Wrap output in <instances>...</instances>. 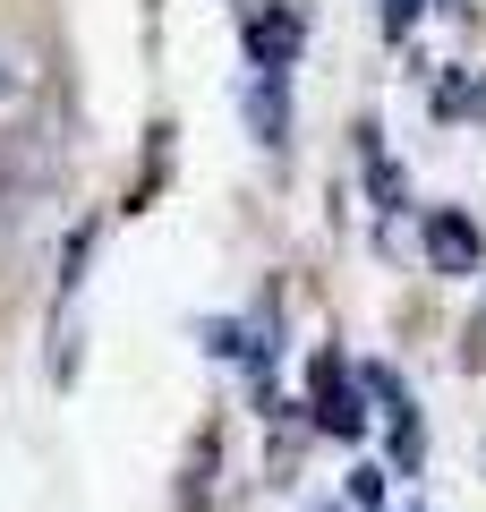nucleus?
Wrapping results in <instances>:
<instances>
[{"label": "nucleus", "instance_id": "obj_12", "mask_svg": "<svg viewBox=\"0 0 486 512\" xmlns=\"http://www.w3.org/2000/svg\"><path fill=\"white\" fill-rule=\"evenodd\" d=\"M316 512H350V504H316Z\"/></svg>", "mask_w": 486, "mask_h": 512}, {"label": "nucleus", "instance_id": "obj_2", "mask_svg": "<svg viewBox=\"0 0 486 512\" xmlns=\"http://www.w3.org/2000/svg\"><path fill=\"white\" fill-rule=\"evenodd\" d=\"M418 248H427V265L444 282H469L486 265V231H478V214H461V205H435V214L418 222Z\"/></svg>", "mask_w": 486, "mask_h": 512}, {"label": "nucleus", "instance_id": "obj_4", "mask_svg": "<svg viewBox=\"0 0 486 512\" xmlns=\"http://www.w3.org/2000/svg\"><path fill=\"white\" fill-rule=\"evenodd\" d=\"M248 128L265 137V146H290V77H265V69H256V86H248Z\"/></svg>", "mask_w": 486, "mask_h": 512}, {"label": "nucleus", "instance_id": "obj_11", "mask_svg": "<svg viewBox=\"0 0 486 512\" xmlns=\"http://www.w3.org/2000/svg\"><path fill=\"white\" fill-rule=\"evenodd\" d=\"M0 94H9V60H0Z\"/></svg>", "mask_w": 486, "mask_h": 512}, {"label": "nucleus", "instance_id": "obj_3", "mask_svg": "<svg viewBox=\"0 0 486 512\" xmlns=\"http://www.w3.org/2000/svg\"><path fill=\"white\" fill-rule=\"evenodd\" d=\"M239 43H248V60H256L265 77H290V60H299V43H307V9H290V0H265V9H248Z\"/></svg>", "mask_w": 486, "mask_h": 512}, {"label": "nucleus", "instance_id": "obj_10", "mask_svg": "<svg viewBox=\"0 0 486 512\" xmlns=\"http://www.w3.org/2000/svg\"><path fill=\"white\" fill-rule=\"evenodd\" d=\"M376 18H384V35H393V43H401V35H410V26H418V18H427V0H384Z\"/></svg>", "mask_w": 486, "mask_h": 512}, {"label": "nucleus", "instance_id": "obj_9", "mask_svg": "<svg viewBox=\"0 0 486 512\" xmlns=\"http://www.w3.org/2000/svg\"><path fill=\"white\" fill-rule=\"evenodd\" d=\"M384 478H393V470H350V504H359V512H384Z\"/></svg>", "mask_w": 486, "mask_h": 512}, {"label": "nucleus", "instance_id": "obj_7", "mask_svg": "<svg viewBox=\"0 0 486 512\" xmlns=\"http://www.w3.org/2000/svg\"><path fill=\"white\" fill-rule=\"evenodd\" d=\"M435 111H444V120H461V111H486V77H444V86H435Z\"/></svg>", "mask_w": 486, "mask_h": 512}, {"label": "nucleus", "instance_id": "obj_6", "mask_svg": "<svg viewBox=\"0 0 486 512\" xmlns=\"http://www.w3.org/2000/svg\"><path fill=\"white\" fill-rule=\"evenodd\" d=\"M86 256H94V222H77L69 248H60V299H77V282H86Z\"/></svg>", "mask_w": 486, "mask_h": 512}, {"label": "nucleus", "instance_id": "obj_8", "mask_svg": "<svg viewBox=\"0 0 486 512\" xmlns=\"http://www.w3.org/2000/svg\"><path fill=\"white\" fill-rule=\"evenodd\" d=\"M367 393H376V402L393 410V419H401V410H418V402H410V384H401L393 367H367Z\"/></svg>", "mask_w": 486, "mask_h": 512}, {"label": "nucleus", "instance_id": "obj_5", "mask_svg": "<svg viewBox=\"0 0 486 512\" xmlns=\"http://www.w3.org/2000/svg\"><path fill=\"white\" fill-rule=\"evenodd\" d=\"M384 461H393V478H418V470H427V427H418V410H401V419H393Z\"/></svg>", "mask_w": 486, "mask_h": 512}, {"label": "nucleus", "instance_id": "obj_1", "mask_svg": "<svg viewBox=\"0 0 486 512\" xmlns=\"http://www.w3.org/2000/svg\"><path fill=\"white\" fill-rule=\"evenodd\" d=\"M307 427L342 444L367 436V376H350L342 350H316V367H307Z\"/></svg>", "mask_w": 486, "mask_h": 512}]
</instances>
